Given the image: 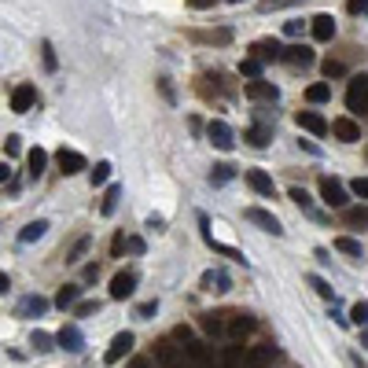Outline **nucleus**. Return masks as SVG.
Returning a JSON list of instances; mask_svg holds the SVG:
<instances>
[{
  "instance_id": "f257e3e1",
  "label": "nucleus",
  "mask_w": 368,
  "mask_h": 368,
  "mask_svg": "<svg viewBox=\"0 0 368 368\" xmlns=\"http://www.w3.org/2000/svg\"><path fill=\"white\" fill-rule=\"evenodd\" d=\"M173 339H177V342L184 346V354H188L191 361H196V368H206V364H214V361H210V350H206V342H203L196 332H191L188 324H177V328H173Z\"/></svg>"
},
{
  "instance_id": "f03ea898",
  "label": "nucleus",
  "mask_w": 368,
  "mask_h": 368,
  "mask_svg": "<svg viewBox=\"0 0 368 368\" xmlns=\"http://www.w3.org/2000/svg\"><path fill=\"white\" fill-rule=\"evenodd\" d=\"M346 111L364 115L368 111V74H354L346 85Z\"/></svg>"
},
{
  "instance_id": "7ed1b4c3",
  "label": "nucleus",
  "mask_w": 368,
  "mask_h": 368,
  "mask_svg": "<svg viewBox=\"0 0 368 368\" xmlns=\"http://www.w3.org/2000/svg\"><path fill=\"white\" fill-rule=\"evenodd\" d=\"M155 357H159V364H162V368H196V361H191L188 354H181L169 339L155 342Z\"/></svg>"
},
{
  "instance_id": "20e7f679",
  "label": "nucleus",
  "mask_w": 368,
  "mask_h": 368,
  "mask_svg": "<svg viewBox=\"0 0 368 368\" xmlns=\"http://www.w3.org/2000/svg\"><path fill=\"white\" fill-rule=\"evenodd\" d=\"M320 199L328 203L332 210H346V203H350V196H346V188H342L335 177H320Z\"/></svg>"
},
{
  "instance_id": "39448f33",
  "label": "nucleus",
  "mask_w": 368,
  "mask_h": 368,
  "mask_svg": "<svg viewBox=\"0 0 368 368\" xmlns=\"http://www.w3.org/2000/svg\"><path fill=\"white\" fill-rule=\"evenodd\" d=\"M56 162H59L63 177H74V173L85 169V155H81V151H70V147H59L56 151Z\"/></svg>"
},
{
  "instance_id": "423d86ee",
  "label": "nucleus",
  "mask_w": 368,
  "mask_h": 368,
  "mask_svg": "<svg viewBox=\"0 0 368 368\" xmlns=\"http://www.w3.org/2000/svg\"><path fill=\"white\" fill-rule=\"evenodd\" d=\"M133 342H137V339H133V332H118V335L111 339V346H107L103 361H107V364H118L129 350H133Z\"/></svg>"
},
{
  "instance_id": "0eeeda50",
  "label": "nucleus",
  "mask_w": 368,
  "mask_h": 368,
  "mask_svg": "<svg viewBox=\"0 0 368 368\" xmlns=\"http://www.w3.org/2000/svg\"><path fill=\"white\" fill-rule=\"evenodd\" d=\"M37 107V89L33 85H19V89L11 93V111L15 115H30Z\"/></svg>"
},
{
  "instance_id": "6e6552de",
  "label": "nucleus",
  "mask_w": 368,
  "mask_h": 368,
  "mask_svg": "<svg viewBox=\"0 0 368 368\" xmlns=\"http://www.w3.org/2000/svg\"><path fill=\"white\" fill-rule=\"evenodd\" d=\"M276 357V346L273 342H262V346H251L247 357H243V368H269Z\"/></svg>"
},
{
  "instance_id": "1a4fd4ad",
  "label": "nucleus",
  "mask_w": 368,
  "mask_h": 368,
  "mask_svg": "<svg viewBox=\"0 0 368 368\" xmlns=\"http://www.w3.org/2000/svg\"><path fill=\"white\" fill-rule=\"evenodd\" d=\"M247 221H254L262 232H273V236H284V225L276 221V214H269V210H262V206H251L247 210Z\"/></svg>"
},
{
  "instance_id": "9d476101",
  "label": "nucleus",
  "mask_w": 368,
  "mask_h": 368,
  "mask_svg": "<svg viewBox=\"0 0 368 368\" xmlns=\"http://www.w3.org/2000/svg\"><path fill=\"white\" fill-rule=\"evenodd\" d=\"M251 56L262 59V63H276V59H284V48H280V41L262 37V41H254V45H251Z\"/></svg>"
},
{
  "instance_id": "9b49d317",
  "label": "nucleus",
  "mask_w": 368,
  "mask_h": 368,
  "mask_svg": "<svg viewBox=\"0 0 368 368\" xmlns=\"http://www.w3.org/2000/svg\"><path fill=\"white\" fill-rule=\"evenodd\" d=\"M295 122H298V129H306V133H313V137H324V133H328V118H324V115H317V111H298L295 115Z\"/></svg>"
},
{
  "instance_id": "f8f14e48",
  "label": "nucleus",
  "mask_w": 368,
  "mask_h": 368,
  "mask_svg": "<svg viewBox=\"0 0 368 368\" xmlns=\"http://www.w3.org/2000/svg\"><path fill=\"white\" fill-rule=\"evenodd\" d=\"M206 137H210V144L218 147V151H232V144H236V140H232V129H228L225 122H218V118L206 125Z\"/></svg>"
},
{
  "instance_id": "ddd939ff",
  "label": "nucleus",
  "mask_w": 368,
  "mask_h": 368,
  "mask_svg": "<svg viewBox=\"0 0 368 368\" xmlns=\"http://www.w3.org/2000/svg\"><path fill=\"white\" fill-rule=\"evenodd\" d=\"M56 342H59L67 354H81V350H85V335H81V328H74V324H67V328H59Z\"/></svg>"
},
{
  "instance_id": "4468645a",
  "label": "nucleus",
  "mask_w": 368,
  "mask_h": 368,
  "mask_svg": "<svg viewBox=\"0 0 368 368\" xmlns=\"http://www.w3.org/2000/svg\"><path fill=\"white\" fill-rule=\"evenodd\" d=\"M137 291V273H115V280H111V298H129V295H133Z\"/></svg>"
},
{
  "instance_id": "2eb2a0df",
  "label": "nucleus",
  "mask_w": 368,
  "mask_h": 368,
  "mask_svg": "<svg viewBox=\"0 0 368 368\" xmlns=\"http://www.w3.org/2000/svg\"><path fill=\"white\" fill-rule=\"evenodd\" d=\"M48 306H52V302L45 298V295H26L23 302H19V317H41V313H48Z\"/></svg>"
},
{
  "instance_id": "dca6fc26",
  "label": "nucleus",
  "mask_w": 368,
  "mask_h": 368,
  "mask_svg": "<svg viewBox=\"0 0 368 368\" xmlns=\"http://www.w3.org/2000/svg\"><path fill=\"white\" fill-rule=\"evenodd\" d=\"M332 133H335L342 144H354V140H361V125H357L354 118H335V122H332Z\"/></svg>"
},
{
  "instance_id": "f3484780",
  "label": "nucleus",
  "mask_w": 368,
  "mask_h": 368,
  "mask_svg": "<svg viewBox=\"0 0 368 368\" xmlns=\"http://www.w3.org/2000/svg\"><path fill=\"white\" fill-rule=\"evenodd\" d=\"M247 96H251V100L276 103V100H280V89H276V85H269V81H262V78H258V81H247Z\"/></svg>"
},
{
  "instance_id": "a211bd4d",
  "label": "nucleus",
  "mask_w": 368,
  "mask_h": 368,
  "mask_svg": "<svg viewBox=\"0 0 368 368\" xmlns=\"http://www.w3.org/2000/svg\"><path fill=\"white\" fill-rule=\"evenodd\" d=\"M254 332V317L251 313H232V320H228V339L236 342V339H243V335H251Z\"/></svg>"
},
{
  "instance_id": "6ab92c4d",
  "label": "nucleus",
  "mask_w": 368,
  "mask_h": 368,
  "mask_svg": "<svg viewBox=\"0 0 368 368\" xmlns=\"http://www.w3.org/2000/svg\"><path fill=\"white\" fill-rule=\"evenodd\" d=\"M247 184L258 191V196H273V191H276V184H273V177L266 169H247Z\"/></svg>"
},
{
  "instance_id": "aec40b11",
  "label": "nucleus",
  "mask_w": 368,
  "mask_h": 368,
  "mask_svg": "<svg viewBox=\"0 0 368 368\" xmlns=\"http://www.w3.org/2000/svg\"><path fill=\"white\" fill-rule=\"evenodd\" d=\"M284 59L291 63V67H310L317 56H313L310 45H291V48H284Z\"/></svg>"
},
{
  "instance_id": "412c9836",
  "label": "nucleus",
  "mask_w": 368,
  "mask_h": 368,
  "mask_svg": "<svg viewBox=\"0 0 368 368\" xmlns=\"http://www.w3.org/2000/svg\"><path fill=\"white\" fill-rule=\"evenodd\" d=\"M313 37L317 41H332L335 37V19L332 15H317L313 19Z\"/></svg>"
},
{
  "instance_id": "4be33fe9",
  "label": "nucleus",
  "mask_w": 368,
  "mask_h": 368,
  "mask_svg": "<svg viewBox=\"0 0 368 368\" xmlns=\"http://www.w3.org/2000/svg\"><path fill=\"white\" fill-rule=\"evenodd\" d=\"M118 199H122V188H118V184H107L103 203H100V214H103V218H111V214L118 210Z\"/></svg>"
},
{
  "instance_id": "5701e85b",
  "label": "nucleus",
  "mask_w": 368,
  "mask_h": 368,
  "mask_svg": "<svg viewBox=\"0 0 368 368\" xmlns=\"http://www.w3.org/2000/svg\"><path fill=\"white\" fill-rule=\"evenodd\" d=\"M335 251H342V254H350V258H364V247H361V240H354V236H339L335 240Z\"/></svg>"
},
{
  "instance_id": "b1692460",
  "label": "nucleus",
  "mask_w": 368,
  "mask_h": 368,
  "mask_svg": "<svg viewBox=\"0 0 368 368\" xmlns=\"http://www.w3.org/2000/svg\"><path fill=\"white\" fill-rule=\"evenodd\" d=\"M26 166H30V177L37 181L41 173H45V166H48V155H45V151H41V147H33L30 155H26Z\"/></svg>"
},
{
  "instance_id": "393cba45",
  "label": "nucleus",
  "mask_w": 368,
  "mask_h": 368,
  "mask_svg": "<svg viewBox=\"0 0 368 368\" xmlns=\"http://www.w3.org/2000/svg\"><path fill=\"white\" fill-rule=\"evenodd\" d=\"M78 295H81V288H78V284L59 288V295H56V306H59V310H70V306H78Z\"/></svg>"
},
{
  "instance_id": "a878e982",
  "label": "nucleus",
  "mask_w": 368,
  "mask_h": 368,
  "mask_svg": "<svg viewBox=\"0 0 368 368\" xmlns=\"http://www.w3.org/2000/svg\"><path fill=\"white\" fill-rule=\"evenodd\" d=\"M247 140H251L254 147H269L273 129H269V125H251V129H247Z\"/></svg>"
},
{
  "instance_id": "bb28decb",
  "label": "nucleus",
  "mask_w": 368,
  "mask_h": 368,
  "mask_svg": "<svg viewBox=\"0 0 368 368\" xmlns=\"http://www.w3.org/2000/svg\"><path fill=\"white\" fill-rule=\"evenodd\" d=\"M45 232H48V221H30L23 232H19V243H33V240H41Z\"/></svg>"
},
{
  "instance_id": "cd10ccee",
  "label": "nucleus",
  "mask_w": 368,
  "mask_h": 368,
  "mask_svg": "<svg viewBox=\"0 0 368 368\" xmlns=\"http://www.w3.org/2000/svg\"><path fill=\"white\" fill-rule=\"evenodd\" d=\"M306 100H310V103H328V100H332V85H324V81L310 85V89H306Z\"/></svg>"
},
{
  "instance_id": "c85d7f7f",
  "label": "nucleus",
  "mask_w": 368,
  "mask_h": 368,
  "mask_svg": "<svg viewBox=\"0 0 368 368\" xmlns=\"http://www.w3.org/2000/svg\"><path fill=\"white\" fill-rule=\"evenodd\" d=\"M221 368H243V346H225Z\"/></svg>"
},
{
  "instance_id": "c756f323",
  "label": "nucleus",
  "mask_w": 368,
  "mask_h": 368,
  "mask_svg": "<svg viewBox=\"0 0 368 368\" xmlns=\"http://www.w3.org/2000/svg\"><path fill=\"white\" fill-rule=\"evenodd\" d=\"M203 332L206 335H225V324H221V313H203Z\"/></svg>"
},
{
  "instance_id": "7c9ffc66",
  "label": "nucleus",
  "mask_w": 368,
  "mask_h": 368,
  "mask_svg": "<svg viewBox=\"0 0 368 368\" xmlns=\"http://www.w3.org/2000/svg\"><path fill=\"white\" fill-rule=\"evenodd\" d=\"M240 74H243V78H251V81H258V78H262V59L247 56V59L240 63Z\"/></svg>"
},
{
  "instance_id": "2f4dec72",
  "label": "nucleus",
  "mask_w": 368,
  "mask_h": 368,
  "mask_svg": "<svg viewBox=\"0 0 368 368\" xmlns=\"http://www.w3.org/2000/svg\"><path fill=\"white\" fill-rule=\"evenodd\" d=\"M89 177H93V188H100V184H107V181H111V162H96V169L89 173Z\"/></svg>"
},
{
  "instance_id": "473e14b6",
  "label": "nucleus",
  "mask_w": 368,
  "mask_h": 368,
  "mask_svg": "<svg viewBox=\"0 0 368 368\" xmlns=\"http://www.w3.org/2000/svg\"><path fill=\"white\" fill-rule=\"evenodd\" d=\"M288 196H291V203H295V206H302V210H310V206H313L310 191H306V188H298V184H295V188L288 191Z\"/></svg>"
},
{
  "instance_id": "72a5a7b5",
  "label": "nucleus",
  "mask_w": 368,
  "mask_h": 368,
  "mask_svg": "<svg viewBox=\"0 0 368 368\" xmlns=\"http://www.w3.org/2000/svg\"><path fill=\"white\" fill-rule=\"evenodd\" d=\"M228 181H232V166H228V162L214 166V173H210V184H228Z\"/></svg>"
},
{
  "instance_id": "f704fd0d",
  "label": "nucleus",
  "mask_w": 368,
  "mask_h": 368,
  "mask_svg": "<svg viewBox=\"0 0 368 368\" xmlns=\"http://www.w3.org/2000/svg\"><path fill=\"white\" fill-rule=\"evenodd\" d=\"M350 324H357V328H368V302H357V306L350 310Z\"/></svg>"
},
{
  "instance_id": "c9c22d12",
  "label": "nucleus",
  "mask_w": 368,
  "mask_h": 368,
  "mask_svg": "<svg viewBox=\"0 0 368 368\" xmlns=\"http://www.w3.org/2000/svg\"><path fill=\"white\" fill-rule=\"evenodd\" d=\"M346 225H368V206H350L346 210Z\"/></svg>"
},
{
  "instance_id": "e433bc0d",
  "label": "nucleus",
  "mask_w": 368,
  "mask_h": 368,
  "mask_svg": "<svg viewBox=\"0 0 368 368\" xmlns=\"http://www.w3.org/2000/svg\"><path fill=\"white\" fill-rule=\"evenodd\" d=\"M89 243H93V240H89V236H81V240H78V243L70 247V254H67V262H81V254H85V251H89Z\"/></svg>"
},
{
  "instance_id": "4c0bfd02",
  "label": "nucleus",
  "mask_w": 368,
  "mask_h": 368,
  "mask_svg": "<svg viewBox=\"0 0 368 368\" xmlns=\"http://www.w3.org/2000/svg\"><path fill=\"white\" fill-rule=\"evenodd\" d=\"M19 151H23V140H19L15 133H8V137H4V155H8V159H15Z\"/></svg>"
},
{
  "instance_id": "58836bf2",
  "label": "nucleus",
  "mask_w": 368,
  "mask_h": 368,
  "mask_svg": "<svg viewBox=\"0 0 368 368\" xmlns=\"http://www.w3.org/2000/svg\"><path fill=\"white\" fill-rule=\"evenodd\" d=\"M30 342L37 346V350H41V354H45V350H52V342H56V339H52L48 332H33V339H30Z\"/></svg>"
},
{
  "instance_id": "ea45409f",
  "label": "nucleus",
  "mask_w": 368,
  "mask_h": 368,
  "mask_svg": "<svg viewBox=\"0 0 368 368\" xmlns=\"http://www.w3.org/2000/svg\"><path fill=\"white\" fill-rule=\"evenodd\" d=\"M310 284L317 288V295H320V298H328V302H335V291H332L328 284H324V280H320V276H310Z\"/></svg>"
},
{
  "instance_id": "a19ab883",
  "label": "nucleus",
  "mask_w": 368,
  "mask_h": 368,
  "mask_svg": "<svg viewBox=\"0 0 368 368\" xmlns=\"http://www.w3.org/2000/svg\"><path fill=\"white\" fill-rule=\"evenodd\" d=\"M342 74H346V67H342L339 59H328V63H324V78H342Z\"/></svg>"
},
{
  "instance_id": "79ce46f5",
  "label": "nucleus",
  "mask_w": 368,
  "mask_h": 368,
  "mask_svg": "<svg viewBox=\"0 0 368 368\" xmlns=\"http://www.w3.org/2000/svg\"><path fill=\"white\" fill-rule=\"evenodd\" d=\"M155 313H159V302H140V306H137V317H140V320H151Z\"/></svg>"
},
{
  "instance_id": "37998d69",
  "label": "nucleus",
  "mask_w": 368,
  "mask_h": 368,
  "mask_svg": "<svg viewBox=\"0 0 368 368\" xmlns=\"http://www.w3.org/2000/svg\"><path fill=\"white\" fill-rule=\"evenodd\" d=\"M96 310H100V302H78V306H74V313H78V317H93Z\"/></svg>"
},
{
  "instance_id": "c03bdc74",
  "label": "nucleus",
  "mask_w": 368,
  "mask_h": 368,
  "mask_svg": "<svg viewBox=\"0 0 368 368\" xmlns=\"http://www.w3.org/2000/svg\"><path fill=\"white\" fill-rule=\"evenodd\" d=\"M346 11L350 15H368V0H346Z\"/></svg>"
},
{
  "instance_id": "a18cd8bd",
  "label": "nucleus",
  "mask_w": 368,
  "mask_h": 368,
  "mask_svg": "<svg viewBox=\"0 0 368 368\" xmlns=\"http://www.w3.org/2000/svg\"><path fill=\"white\" fill-rule=\"evenodd\" d=\"M350 191H354V196H361V199H368V177H357L350 184Z\"/></svg>"
},
{
  "instance_id": "49530a36",
  "label": "nucleus",
  "mask_w": 368,
  "mask_h": 368,
  "mask_svg": "<svg viewBox=\"0 0 368 368\" xmlns=\"http://www.w3.org/2000/svg\"><path fill=\"white\" fill-rule=\"evenodd\" d=\"M41 52H45V67H48V70H56V48L45 41V48H41Z\"/></svg>"
},
{
  "instance_id": "de8ad7c7",
  "label": "nucleus",
  "mask_w": 368,
  "mask_h": 368,
  "mask_svg": "<svg viewBox=\"0 0 368 368\" xmlns=\"http://www.w3.org/2000/svg\"><path fill=\"white\" fill-rule=\"evenodd\" d=\"M147 228L162 232V228H166V218H162V214H151V218H147Z\"/></svg>"
},
{
  "instance_id": "09e8293b",
  "label": "nucleus",
  "mask_w": 368,
  "mask_h": 368,
  "mask_svg": "<svg viewBox=\"0 0 368 368\" xmlns=\"http://www.w3.org/2000/svg\"><path fill=\"white\" fill-rule=\"evenodd\" d=\"M125 251H133V254H144V240H140V236H133V240L125 243Z\"/></svg>"
},
{
  "instance_id": "8fccbe9b",
  "label": "nucleus",
  "mask_w": 368,
  "mask_h": 368,
  "mask_svg": "<svg viewBox=\"0 0 368 368\" xmlns=\"http://www.w3.org/2000/svg\"><path fill=\"white\" fill-rule=\"evenodd\" d=\"M284 33H288V37H298V33H302V23H298V19H291V23L284 26Z\"/></svg>"
},
{
  "instance_id": "3c124183",
  "label": "nucleus",
  "mask_w": 368,
  "mask_h": 368,
  "mask_svg": "<svg viewBox=\"0 0 368 368\" xmlns=\"http://www.w3.org/2000/svg\"><path fill=\"white\" fill-rule=\"evenodd\" d=\"M125 243H129V240H125V236H115V258H118V254L125 251Z\"/></svg>"
},
{
  "instance_id": "603ef678",
  "label": "nucleus",
  "mask_w": 368,
  "mask_h": 368,
  "mask_svg": "<svg viewBox=\"0 0 368 368\" xmlns=\"http://www.w3.org/2000/svg\"><path fill=\"white\" fill-rule=\"evenodd\" d=\"M298 144H302V147H306V151H310V155H320V147H317L313 140H298Z\"/></svg>"
},
{
  "instance_id": "864d4df0",
  "label": "nucleus",
  "mask_w": 368,
  "mask_h": 368,
  "mask_svg": "<svg viewBox=\"0 0 368 368\" xmlns=\"http://www.w3.org/2000/svg\"><path fill=\"white\" fill-rule=\"evenodd\" d=\"M81 276H85V280H96V276H100V269H96V266H85V273H81Z\"/></svg>"
},
{
  "instance_id": "5fc2aeb1",
  "label": "nucleus",
  "mask_w": 368,
  "mask_h": 368,
  "mask_svg": "<svg viewBox=\"0 0 368 368\" xmlns=\"http://www.w3.org/2000/svg\"><path fill=\"white\" fill-rule=\"evenodd\" d=\"M133 368H162V364H151V361H144V357H137V361H133Z\"/></svg>"
},
{
  "instance_id": "6e6d98bb",
  "label": "nucleus",
  "mask_w": 368,
  "mask_h": 368,
  "mask_svg": "<svg viewBox=\"0 0 368 368\" xmlns=\"http://www.w3.org/2000/svg\"><path fill=\"white\" fill-rule=\"evenodd\" d=\"M364 346H368V335H364Z\"/></svg>"
},
{
  "instance_id": "4d7b16f0",
  "label": "nucleus",
  "mask_w": 368,
  "mask_h": 368,
  "mask_svg": "<svg viewBox=\"0 0 368 368\" xmlns=\"http://www.w3.org/2000/svg\"><path fill=\"white\" fill-rule=\"evenodd\" d=\"M232 4H240V0H232Z\"/></svg>"
}]
</instances>
